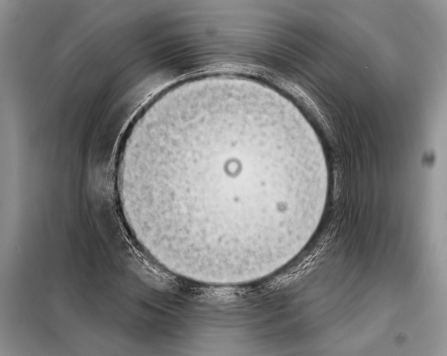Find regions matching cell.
<instances>
[{"label": "cell", "mask_w": 447, "mask_h": 356, "mask_svg": "<svg viewBox=\"0 0 447 356\" xmlns=\"http://www.w3.org/2000/svg\"><path fill=\"white\" fill-rule=\"evenodd\" d=\"M118 184L142 244L166 268L231 285L271 275L306 247L328 171L293 105L225 77L165 97L130 138Z\"/></svg>", "instance_id": "obj_1"}]
</instances>
